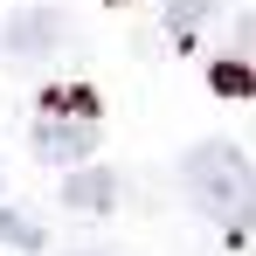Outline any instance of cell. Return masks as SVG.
Returning <instances> with one entry per match:
<instances>
[{"label": "cell", "mask_w": 256, "mask_h": 256, "mask_svg": "<svg viewBox=\"0 0 256 256\" xmlns=\"http://www.w3.org/2000/svg\"><path fill=\"white\" fill-rule=\"evenodd\" d=\"M111 194H118L111 173H70V187H62L70 208H111Z\"/></svg>", "instance_id": "cell-4"}, {"label": "cell", "mask_w": 256, "mask_h": 256, "mask_svg": "<svg viewBox=\"0 0 256 256\" xmlns=\"http://www.w3.org/2000/svg\"><path fill=\"white\" fill-rule=\"evenodd\" d=\"M214 90H236V97H250V90H256V76L242 70V62H214Z\"/></svg>", "instance_id": "cell-7"}, {"label": "cell", "mask_w": 256, "mask_h": 256, "mask_svg": "<svg viewBox=\"0 0 256 256\" xmlns=\"http://www.w3.org/2000/svg\"><path fill=\"white\" fill-rule=\"evenodd\" d=\"M180 180H187V201L208 214V222H222V228H256V173H250V160H242L236 146H222V138L194 146L187 166H180Z\"/></svg>", "instance_id": "cell-1"}, {"label": "cell", "mask_w": 256, "mask_h": 256, "mask_svg": "<svg viewBox=\"0 0 256 256\" xmlns=\"http://www.w3.org/2000/svg\"><path fill=\"white\" fill-rule=\"evenodd\" d=\"M0 242H14V250H42V228H35V222H28V214H0Z\"/></svg>", "instance_id": "cell-6"}, {"label": "cell", "mask_w": 256, "mask_h": 256, "mask_svg": "<svg viewBox=\"0 0 256 256\" xmlns=\"http://www.w3.org/2000/svg\"><path fill=\"white\" fill-rule=\"evenodd\" d=\"M90 146H97V104L84 90H56L42 104V125H35V152L56 160V166H70V160H84Z\"/></svg>", "instance_id": "cell-2"}, {"label": "cell", "mask_w": 256, "mask_h": 256, "mask_svg": "<svg viewBox=\"0 0 256 256\" xmlns=\"http://www.w3.org/2000/svg\"><path fill=\"white\" fill-rule=\"evenodd\" d=\"M56 35H62V14H56V7H42V14H21V21L7 28V42L21 48V56H35V48H48Z\"/></svg>", "instance_id": "cell-3"}, {"label": "cell", "mask_w": 256, "mask_h": 256, "mask_svg": "<svg viewBox=\"0 0 256 256\" xmlns=\"http://www.w3.org/2000/svg\"><path fill=\"white\" fill-rule=\"evenodd\" d=\"M208 14H214V0H173V7H166V28L180 35V42H187V35L208 21Z\"/></svg>", "instance_id": "cell-5"}]
</instances>
